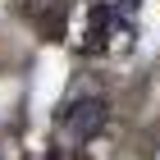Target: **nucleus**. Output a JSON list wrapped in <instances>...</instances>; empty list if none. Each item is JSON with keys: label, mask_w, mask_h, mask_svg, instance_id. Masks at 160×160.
Wrapping results in <instances>:
<instances>
[{"label": "nucleus", "mask_w": 160, "mask_h": 160, "mask_svg": "<svg viewBox=\"0 0 160 160\" xmlns=\"http://www.w3.org/2000/svg\"><path fill=\"white\" fill-rule=\"evenodd\" d=\"M50 160H73V151H64V147H55V151H50Z\"/></svg>", "instance_id": "obj_3"}, {"label": "nucleus", "mask_w": 160, "mask_h": 160, "mask_svg": "<svg viewBox=\"0 0 160 160\" xmlns=\"http://www.w3.org/2000/svg\"><path fill=\"white\" fill-rule=\"evenodd\" d=\"M105 123H110V101L105 96H78L73 105L60 110L55 128H60V137H64V151H73V147H82V142H92Z\"/></svg>", "instance_id": "obj_1"}, {"label": "nucleus", "mask_w": 160, "mask_h": 160, "mask_svg": "<svg viewBox=\"0 0 160 160\" xmlns=\"http://www.w3.org/2000/svg\"><path fill=\"white\" fill-rule=\"evenodd\" d=\"M18 9L41 28H55V18L64 14V0H18Z\"/></svg>", "instance_id": "obj_2"}]
</instances>
